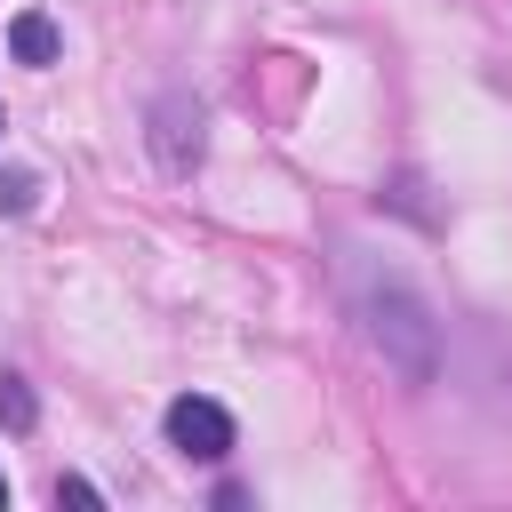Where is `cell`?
<instances>
[{
	"label": "cell",
	"mask_w": 512,
	"mask_h": 512,
	"mask_svg": "<svg viewBox=\"0 0 512 512\" xmlns=\"http://www.w3.org/2000/svg\"><path fill=\"white\" fill-rule=\"evenodd\" d=\"M160 432H168V448H176V456H192V464H224V456L240 448L232 408H224V400H208V392H176V400H168V416H160Z\"/></svg>",
	"instance_id": "3"
},
{
	"label": "cell",
	"mask_w": 512,
	"mask_h": 512,
	"mask_svg": "<svg viewBox=\"0 0 512 512\" xmlns=\"http://www.w3.org/2000/svg\"><path fill=\"white\" fill-rule=\"evenodd\" d=\"M56 504H104V488L80 480V472H64V480H56Z\"/></svg>",
	"instance_id": "7"
},
{
	"label": "cell",
	"mask_w": 512,
	"mask_h": 512,
	"mask_svg": "<svg viewBox=\"0 0 512 512\" xmlns=\"http://www.w3.org/2000/svg\"><path fill=\"white\" fill-rule=\"evenodd\" d=\"M0 128H8V112H0Z\"/></svg>",
	"instance_id": "9"
},
{
	"label": "cell",
	"mask_w": 512,
	"mask_h": 512,
	"mask_svg": "<svg viewBox=\"0 0 512 512\" xmlns=\"http://www.w3.org/2000/svg\"><path fill=\"white\" fill-rule=\"evenodd\" d=\"M144 152H152V168L168 184H192L200 160H208V104L192 88H160L144 104Z\"/></svg>",
	"instance_id": "2"
},
{
	"label": "cell",
	"mask_w": 512,
	"mask_h": 512,
	"mask_svg": "<svg viewBox=\"0 0 512 512\" xmlns=\"http://www.w3.org/2000/svg\"><path fill=\"white\" fill-rule=\"evenodd\" d=\"M32 200H40V176L32 168H0V208L8 216H32Z\"/></svg>",
	"instance_id": "6"
},
{
	"label": "cell",
	"mask_w": 512,
	"mask_h": 512,
	"mask_svg": "<svg viewBox=\"0 0 512 512\" xmlns=\"http://www.w3.org/2000/svg\"><path fill=\"white\" fill-rule=\"evenodd\" d=\"M360 328H368V344H376V360L408 384V392H424V384H440V312L408 288V280H368L360 288Z\"/></svg>",
	"instance_id": "1"
},
{
	"label": "cell",
	"mask_w": 512,
	"mask_h": 512,
	"mask_svg": "<svg viewBox=\"0 0 512 512\" xmlns=\"http://www.w3.org/2000/svg\"><path fill=\"white\" fill-rule=\"evenodd\" d=\"M0 424H8V432H32V424H40V400H32V384H24L16 368H0Z\"/></svg>",
	"instance_id": "5"
},
{
	"label": "cell",
	"mask_w": 512,
	"mask_h": 512,
	"mask_svg": "<svg viewBox=\"0 0 512 512\" xmlns=\"http://www.w3.org/2000/svg\"><path fill=\"white\" fill-rule=\"evenodd\" d=\"M0 512H8V472H0Z\"/></svg>",
	"instance_id": "8"
},
{
	"label": "cell",
	"mask_w": 512,
	"mask_h": 512,
	"mask_svg": "<svg viewBox=\"0 0 512 512\" xmlns=\"http://www.w3.org/2000/svg\"><path fill=\"white\" fill-rule=\"evenodd\" d=\"M56 48H64V32H56V16H40V8H24V16H8V56H16V64H32V72H48V64H56Z\"/></svg>",
	"instance_id": "4"
}]
</instances>
